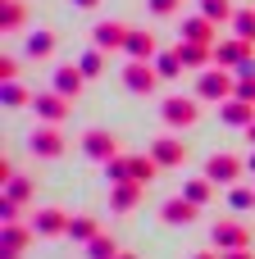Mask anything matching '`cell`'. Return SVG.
<instances>
[{
    "mask_svg": "<svg viewBox=\"0 0 255 259\" xmlns=\"http://www.w3.org/2000/svg\"><path fill=\"white\" fill-rule=\"evenodd\" d=\"M123 82H128V91L151 96V91H155V82H160V68H151V59H132V64L123 68Z\"/></svg>",
    "mask_w": 255,
    "mask_h": 259,
    "instance_id": "obj_1",
    "label": "cell"
},
{
    "mask_svg": "<svg viewBox=\"0 0 255 259\" xmlns=\"http://www.w3.org/2000/svg\"><path fill=\"white\" fill-rule=\"evenodd\" d=\"M242 168H246V164H242L237 155H210V159H205V178H210L214 187L237 182V178H242Z\"/></svg>",
    "mask_w": 255,
    "mask_h": 259,
    "instance_id": "obj_2",
    "label": "cell"
},
{
    "mask_svg": "<svg viewBox=\"0 0 255 259\" xmlns=\"http://www.w3.org/2000/svg\"><path fill=\"white\" fill-rule=\"evenodd\" d=\"M233 96V77H228V68L224 73H201V82H196V100H228Z\"/></svg>",
    "mask_w": 255,
    "mask_h": 259,
    "instance_id": "obj_3",
    "label": "cell"
},
{
    "mask_svg": "<svg viewBox=\"0 0 255 259\" xmlns=\"http://www.w3.org/2000/svg\"><path fill=\"white\" fill-rule=\"evenodd\" d=\"M82 150H87L91 159H100V164H110V159L119 155V141H114V132H105V127H91V132L82 137Z\"/></svg>",
    "mask_w": 255,
    "mask_h": 259,
    "instance_id": "obj_4",
    "label": "cell"
},
{
    "mask_svg": "<svg viewBox=\"0 0 255 259\" xmlns=\"http://www.w3.org/2000/svg\"><path fill=\"white\" fill-rule=\"evenodd\" d=\"M196 118H201L196 100H187V96H173V100H164V123H169V127H192Z\"/></svg>",
    "mask_w": 255,
    "mask_h": 259,
    "instance_id": "obj_5",
    "label": "cell"
},
{
    "mask_svg": "<svg viewBox=\"0 0 255 259\" xmlns=\"http://www.w3.org/2000/svg\"><path fill=\"white\" fill-rule=\"evenodd\" d=\"M214 246L219 250H251V232L242 223H214Z\"/></svg>",
    "mask_w": 255,
    "mask_h": 259,
    "instance_id": "obj_6",
    "label": "cell"
},
{
    "mask_svg": "<svg viewBox=\"0 0 255 259\" xmlns=\"http://www.w3.org/2000/svg\"><path fill=\"white\" fill-rule=\"evenodd\" d=\"M196 214H201V205H196V200H187V196H178V200H164V205H160V219H164V223H173V228L192 223Z\"/></svg>",
    "mask_w": 255,
    "mask_h": 259,
    "instance_id": "obj_7",
    "label": "cell"
},
{
    "mask_svg": "<svg viewBox=\"0 0 255 259\" xmlns=\"http://www.w3.org/2000/svg\"><path fill=\"white\" fill-rule=\"evenodd\" d=\"M246 55H251V41H242V36H237V41H219V46H214V64H219V68H237Z\"/></svg>",
    "mask_w": 255,
    "mask_h": 259,
    "instance_id": "obj_8",
    "label": "cell"
},
{
    "mask_svg": "<svg viewBox=\"0 0 255 259\" xmlns=\"http://www.w3.org/2000/svg\"><path fill=\"white\" fill-rule=\"evenodd\" d=\"M128 32H132L128 23H100L96 27V46L100 50H123L128 46Z\"/></svg>",
    "mask_w": 255,
    "mask_h": 259,
    "instance_id": "obj_9",
    "label": "cell"
},
{
    "mask_svg": "<svg viewBox=\"0 0 255 259\" xmlns=\"http://www.w3.org/2000/svg\"><path fill=\"white\" fill-rule=\"evenodd\" d=\"M151 155H155V164H160V168H173V164H183V155H187V150H183V141H178V137H160V141L151 146Z\"/></svg>",
    "mask_w": 255,
    "mask_h": 259,
    "instance_id": "obj_10",
    "label": "cell"
},
{
    "mask_svg": "<svg viewBox=\"0 0 255 259\" xmlns=\"http://www.w3.org/2000/svg\"><path fill=\"white\" fill-rule=\"evenodd\" d=\"M178 59H183L187 68H205V64L214 59V50H210L205 41H187V36H183V46H178Z\"/></svg>",
    "mask_w": 255,
    "mask_h": 259,
    "instance_id": "obj_11",
    "label": "cell"
},
{
    "mask_svg": "<svg viewBox=\"0 0 255 259\" xmlns=\"http://www.w3.org/2000/svg\"><path fill=\"white\" fill-rule=\"evenodd\" d=\"M27 241H32V232L23 223H5V259H23Z\"/></svg>",
    "mask_w": 255,
    "mask_h": 259,
    "instance_id": "obj_12",
    "label": "cell"
},
{
    "mask_svg": "<svg viewBox=\"0 0 255 259\" xmlns=\"http://www.w3.org/2000/svg\"><path fill=\"white\" fill-rule=\"evenodd\" d=\"M37 114H41L46 123H59V118L68 114V96H59V91H50V96H37Z\"/></svg>",
    "mask_w": 255,
    "mask_h": 259,
    "instance_id": "obj_13",
    "label": "cell"
},
{
    "mask_svg": "<svg viewBox=\"0 0 255 259\" xmlns=\"http://www.w3.org/2000/svg\"><path fill=\"white\" fill-rule=\"evenodd\" d=\"M137 200H141V182H114V191H110V205H114L119 214H128Z\"/></svg>",
    "mask_w": 255,
    "mask_h": 259,
    "instance_id": "obj_14",
    "label": "cell"
},
{
    "mask_svg": "<svg viewBox=\"0 0 255 259\" xmlns=\"http://www.w3.org/2000/svg\"><path fill=\"white\" fill-rule=\"evenodd\" d=\"M68 223H73V219H68L64 209H41V214H37V232H41V237H59V232H68Z\"/></svg>",
    "mask_w": 255,
    "mask_h": 259,
    "instance_id": "obj_15",
    "label": "cell"
},
{
    "mask_svg": "<svg viewBox=\"0 0 255 259\" xmlns=\"http://www.w3.org/2000/svg\"><path fill=\"white\" fill-rule=\"evenodd\" d=\"M123 50H128L132 59H155V36H151V32H141V27H132Z\"/></svg>",
    "mask_w": 255,
    "mask_h": 259,
    "instance_id": "obj_16",
    "label": "cell"
},
{
    "mask_svg": "<svg viewBox=\"0 0 255 259\" xmlns=\"http://www.w3.org/2000/svg\"><path fill=\"white\" fill-rule=\"evenodd\" d=\"M224 118H228L233 127H251V123H255V105L237 96V100H228V105H224Z\"/></svg>",
    "mask_w": 255,
    "mask_h": 259,
    "instance_id": "obj_17",
    "label": "cell"
},
{
    "mask_svg": "<svg viewBox=\"0 0 255 259\" xmlns=\"http://www.w3.org/2000/svg\"><path fill=\"white\" fill-rule=\"evenodd\" d=\"M82 77H87V73H82L78 64H64L59 77H55V91H59V96H78V91H82Z\"/></svg>",
    "mask_w": 255,
    "mask_h": 259,
    "instance_id": "obj_18",
    "label": "cell"
},
{
    "mask_svg": "<svg viewBox=\"0 0 255 259\" xmlns=\"http://www.w3.org/2000/svg\"><path fill=\"white\" fill-rule=\"evenodd\" d=\"M32 150H37V155H46V159H55V155L64 150V141H59V132H55V127H41V132H32Z\"/></svg>",
    "mask_w": 255,
    "mask_h": 259,
    "instance_id": "obj_19",
    "label": "cell"
},
{
    "mask_svg": "<svg viewBox=\"0 0 255 259\" xmlns=\"http://www.w3.org/2000/svg\"><path fill=\"white\" fill-rule=\"evenodd\" d=\"M183 36L210 46V41H214V18H205V14H201V18H187V23H183Z\"/></svg>",
    "mask_w": 255,
    "mask_h": 259,
    "instance_id": "obj_20",
    "label": "cell"
},
{
    "mask_svg": "<svg viewBox=\"0 0 255 259\" xmlns=\"http://www.w3.org/2000/svg\"><path fill=\"white\" fill-rule=\"evenodd\" d=\"M68 237H73V241H96V237H100V228H96V219L78 214V219L68 223Z\"/></svg>",
    "mask_w": 255,
    "mask_h": 259,
    "instance_id": "obj_21",
    "label": "cell"
},
{
    "mask_svg": "<svg viewBox=\"0 0 255 259\" xmlns=\"http://www.w3.org/2000/svg\"><path fill=\"white\" fill-rule=\"evenodd\" d=\"M155 168H160V164H155V155H132V182H141V187H146V182L155 178Z\"/></svg>",
    "mask_w": 255,
    "mask_h": 259,
    "instance_id": "obj_22",
    "label": "cell"
},
{
    "mask_svg": "<svg viewBox=\"0 0 255 259\" xmlns=\"http://www.w3.org/2000/svg\"><path fill=\"white\" fill-rule=\"evenodd\" d=\"M105 168H110V182H132V155H114Z\"/></svg>",
    "mask_w": 255,
    "mask_h": 259,
    "instance_id": "obj_23",
    "label": "cell"
},
{
    "mask_svg": "<svg viewBox=\"0 0 255 259\" xmlns=\"http://www.w3.org/2000/svg\"><path fill=\"white\" fill-rule=\"evenodd\" d=\"M201 14H205V18H214V23H228V18H237L228 0H201Z\"/></svg>",
    "mask_w": 255,
    "mask_h": 259,
    "instance_id": "obj_24",
    "label": "cell"
},
{
    "mask_svg": "<svg viewBox=\"0 0 255 259\" xmlns=\"http://www.w3.org/2000/svg\"><path fill=\"white\" fill-rule=\"evenodd\" d=\"M27 55H37V59L55 55V32H37V36L27 41Z\"/></svg>",
    "mask_w": 255,
    "mask_h": 259,
    "instance_id": "obj_25",
    "label": "cell"
},
{
    "mask_svg": "<svg viewBox=\"0 0 255 259\" xmlns=\"http://www.w3.org/2000/svg\"><path fill=\"white\" fill-rule=\"evenodd\" d=\"M187 200H196V205H210V196H214V182L210 178H201V182H187V191H183Z\"/></svg>",
    "mask_w": 255,
    "mask_h": 259,
    "instance_id": "obj_26",
    "label": "cell"
},
{
    "mask_svg": "<svg viewBox=\"0 0 255 259\" xmlns=\"http://www.w3.org/2000/svg\"><path fill=\"white\" fill-rule=\"evenodd\" d=\"M0 18H5V32H18L27 14H23V5H18V0H5V14H0Z\"/></svg>",
    "mask_w": 255,
    "mask_h": 259,
    "instance_id": "obj_27",
    "label": "cell"
},
{
    "mask_svg": "<svg viewBox=\"0 0 255 259\" xmlns=\"http://www.w3.org/2000/svg\"><path fill=\"white\" fill-rule=\"evenodd\" d=\"M87 250H91V259H119V246H114L110 237H96V241H87Z\"/></svg>",
    "mask_w": 255,
    "mask_h": 259,
    "instance_id": "obj_28",
    "label": "cell"
},
{
    "mask_svg": "<svg viewBox=\"0 0 255 259\" xmlns=\"http://www.w3.org/2000/svg\"><path fill=\"white\" fill-rule=\"evenodd\" d=\"M233 23H237V36H242V41H251V46H255V9H242V14L233 18Z\"/></svg>",
    "mask_w": 255,
    "mask_h": 259,
    "instance_id": "obj_29",
    "label": "cell"
},
{
    "mask_svg": "<svg viewBox=\"0 0 255 259\" xmlns=\"http://www.w3.org/2000/svg\"><path fill=\"white\" fill-rule=\"evenodd\" d=\"M100 64H105V50L96 46V50H87V55H82V64H78V68H82L87 77H96V73H100Z\"/></svg>",
    "mask_w": 255,
    "mask_h": 259,
    "instance_id": "obj_30",
    "label": "cell"
},
{
    "mask_svg": "<svg viewBox=\"0 0 255 259\" xmlns=\"http://www.w3.org/2000/svg\"><path fill=\"white\" fill-rule=\"evenodd\" d=\"M155 68H160V77H178V73H183L178 50H173V55H160V59H155Z\"/></svg>",
    "mask_w": 255,
    "mask_h": 259,
    "instance_id": "obj_31",
    "label": "cell"
},
{
    "mask_svg": "<svg viewBox=\"0 0 255 259\" xmlns=\"http://www.w3.org/2000/svg\"><path fill=\"white\" fill-rule=\"evenodd\" d=\"M228 200H233V209H255V191L251 187H233Z\"/></svg>",
    "mask_w": 255,
    "mask_h": 259,
    "instance_id": "obj_32",
    "label": "cell"
},
{
    "mask_svg": "<svg viewBox=\"0 0 255 259\" xmlns=\"http://www.w3.org/2000/svg\"><path fill=\"white\" fill-rule=\"evenodd\" d=\"M5 105H27V91L18 82H5Z\"/></svg>",
    "mask_w": 255,
    "mask_h": 259,
    "instance_id": "obj_33",
    "label": "cell"
},
{
    "mask_svg": "<svg viewBox=\"0 0 255 259\" xmlns=\"http://www.w3.org/2000/svg\"><path fill=\"white\" fill-rule=\"evenodd\" d=\"M9 200H18V205L27 200V182H23V178H14V182H9Z\"/></svg>",
    "mask_w": 255,
    "mask_h": 259,
    "instance_id": "obj_34",
    "label": "cell"
},
{
    "mask_svg": "<svg viewBox=\"0 0 255 259\" xmlns=\"http://www.w3.org/2000/svg\"><path fill=\"white\" fill-rule=\"evenodd\" d=\"M0 77L14 82V77H18V59H0Z\"/></svg>",
    "mask_w": 255,
    "mask_h": 259,
    "instance_id": "obj_35",
    "label": "cell"
},
{
    "mask_svg": "<svg viewBox=\"0 0 255 259\" xmlns=\"http://www.w3.org/2000/svg\"><path fill=\"white\" fill-rule=\"evenodd\" d=\"M151 9H155V14H173V9H178V0H151Z\"/></svg>",
    "mask_w": 255,
    "mask_h": 259,
    "instance_id": "obj_36",
    "label": "cell"
},
{
    "mask_svg": "<svg viewBox=\"0 0 255 259\" xmlns=\"http://www.w3.org/2000/svg\"><path fill=\"white\" fill-rule=\"evenodd\" d=\"M224 259H255L251 250H224Z\"/></svg>",
    "mask_w": 255,
    "mask_h": 259,
    "instance_id": "obj_37",
    "label": "cell"
},
{
    "mask_svg": "<svg viewBox=\"0 0 255 259\" xmlns=\"http://www.w3.org/2000/svg\"><path fill=\"white\" fill-rule=\"evenodd\" d=\"M78 5H82V9H91V5H96V0H78Z\"/></svg>",
    "mask_w": 255,
    "mask_h": 259,
    "instance_id": "obj_38",
    "label": "cell"
},
{
    "mask_svg": "<svg viewBox=\"0 0 255 259\" xmlns=\"http://www.w3.org/2000/svg\"><path fill=\"white\" fill-rule=\"evenodd\" d=\"M119 259H137V255H128V250H119Z\"/></svg>",
    "mask_w": 255,
    "mask_h": 259,
    "instance_id": "obj_39",
    "label": "cell"
},
{
    "mask_svg": "<svg viewBox=\"0 0 255 259\" xmlns=\"http://www.w3.org/2000/svg\"><path fill=\"white\" fill-rule=\"evenodd\" d=\"M246 137H251V141H255V123H251V127H246Z\"/></svg>",
    "mask_w": 255,
    "mask_h": 259,
    "instance_id": "obj_40",
    "label": "cell"
},
{
    "mask_svg": "<svg viewBox=\"0 0 255 259\" xmlns=\"http://www.w3.org/2000/svg\"><path fill=\"white\" fill-rule=\"evenodd\" d=\"M246 168H251V173H255V155H251V159H246Z\"/></svg>",
    "mask_w": 255,
    "mask_h": 259,
    "instance_id": "obj_41",
    "label": "cell"
},
{
    "mask_svg": "<svg viewBox=\"0 0 255 259\" xmlns=\"http://www.w3.org/2000/svg\"><path fill=\"white\" fill-rule=\"evenodd\" d=\"M196 259H224V255H196Z\"/></svg>",
    "mask_w": 255,
    "mask_h": 259,
    "instance_id": "obj_42",
    "label": "cell"
}]
</instances>
